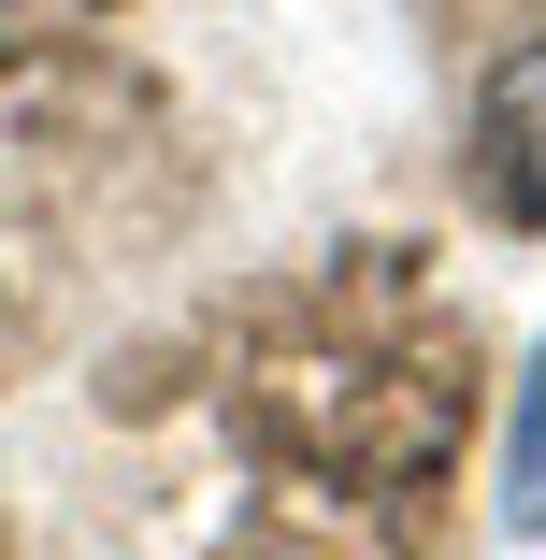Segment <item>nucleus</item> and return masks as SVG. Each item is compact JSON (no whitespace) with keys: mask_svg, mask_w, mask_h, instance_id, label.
<instances>
[{"mask_svg":"<svg viewBox=\"0 0 546 560\" xmlns=\"http://www.w3.org/2000/svg\"><path fill=\"white\" fill-rule=\"evenodd\" d=\"M475 173H489V201L518 231H546V30L503 44L489 86H475Z\"/></svg>","mask_w":546,"mask_h":560,"instance_id":"f257e3e1","label":"nucleus"},{"mask_svg":"<svg viewBox=\"0 0 546 560\" xmlns=\"http://www.w3.org/2000/svg\"><path fill=\"white\" fill-rule=\"evenodd\" d=\"M503 532H546V346H532L518 417H503Z\"/></svg>","mask_w":546,"mask_h":560,"instance_id":"f03ea898","label":"nucleus"}]
</instances>
